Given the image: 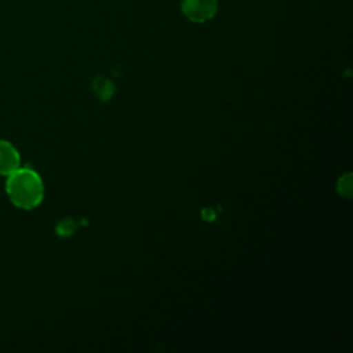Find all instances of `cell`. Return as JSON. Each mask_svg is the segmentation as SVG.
Wrapping results in <instances>:
<instances>
[{
  "instance_id": "3",
  "label": "cell",
  "mask_w": 353,
  "mask_h": 353,
  "mask_svg": "<svg viewBox=\"0 0 353 353\" xmlns=\"http://www.w3.org/2000/svg\"><path fill=\"white\" fill-rule=\"evenodd\" d=\"M21 167L18 150L7 141L0 139V175H10Z\"/></svg>"
},
{
  "instance_id": "4",
  "label": "cell",
  "mask_w": 353,
  "mask_h": 353,
  "mask_svg": "<svg viewBox=\"0 0 353 353\" xmlns=\"http://www.w3.org/2000/svg\"><path fill=\"white\" fill-rule=\"evenodd\" d=\"M338 188H339V193H341L342 196L350 197V192H352V178H350V174L343 175V176L339 179Z\"/></svg>"
},
{
  "instance_id": "2",
  "label": "cell",
  "mask_w": 353,
  "mask_h": 353,
  "mask_svg": "<svg viewBox=\"0 0 353 353\" xmlns=\"http://www.w3.org/2000/svg\"><path fill=\"white\" fill-rule=\"evenodd\" d=\"M181 10L189 21L203 23L215 17L218 0H182Z\"/></svg>"
},
{
  "instance_id": "1",
  "label": "cell",
  "mask_w": 353,
  "mask_h": 353,
  "mask_svg": "<svg viewBox=\"0 0 353 353\" xmlns=\"http://www.w3.org/2000/svg\"><path fill=\"white\" fill-rule=\"evenodd\" d=\"M6 192L14 205L22 210H32L41 203L44 185L34 170L19 167L7 175Z\"/></svg>"
}]
</instances>
